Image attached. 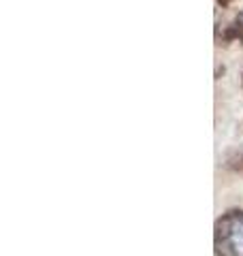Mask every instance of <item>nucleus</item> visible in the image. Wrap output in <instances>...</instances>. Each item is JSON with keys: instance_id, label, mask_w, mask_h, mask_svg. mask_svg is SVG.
Returning <instances> with one entry per match:
<instances>
[{"instance_id": "obj_1", "label": "nucleus", "mask_w": 243, "mask_h": 256, "mask_svg": "<svg viewBox=\"0 0 243 256\" xmlns=\"http://www.w3.org/2000/svg\"><path fill=\"white\" fill-rule=\"evenodd\" d=\"M216 256H243V210H228L214 226Z\"/></svg>"}, {"instance_id": "obj_2", "label": "nucleus", "mask_w": 243, "mask_h": 256, "mask_svg": "<svg viewBox=\"0 0 243 256\" xmlns=\"http://www.w3.org/2000/svg\"><path fill=\"white\" fill-rule=\"evenodd\" d=\"M230 38H239V41L243 43V11L234 18L232 26H228L224 32V41H230Z\"/></svg>"}, {"instance_id": "obj_3", "label": "nucleus", "mask_w": 243, "mask_h": 256, "mask_svg": "<svg viewBox=\"0 0 243 256\" xmlns=\"http://www.w3.org/2000/svg\"><path fill=\"white\" fill-rule=\"evenodd\" d=\"M241 82H243V79H241Z\"/></svg>"}]
</instances>
